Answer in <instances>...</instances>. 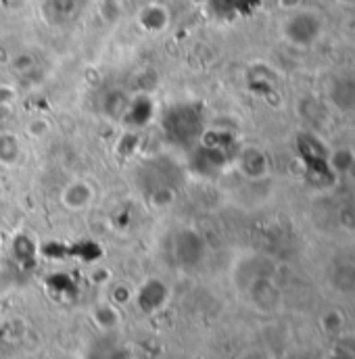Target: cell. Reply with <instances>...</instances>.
Instances as JSON below:
<instances>
[{
  "mask_svg": "<svg viewBox=\"0 0 355 359\" xmlns=\"http://www.w3.org/2000/svg\"><path fill=\"white\" fill-rule=\"evenodd\" d=\"M163 130L174 144L190 147L201 136V117L192 104H176L166 111Z\"/></svg>",
  "mask_w": 355,
  "mask_h": 359,
  "instance_id": "cell-1",
  "label": "cell"
},
{
  "mask_svg": "<svg viewBox=\"0 0 355 359\" xmlns=\"http://www.w3.org/2000/svg\"><path fill=\"white\" fill-rule=\"evenodd\" d=\"M59 201L67 211H84L94 203V188H92L88 180H72V182H67L63 186Z\"/></svg>",
  "mask_w": 355,
  "mask_h": 359,
  "instance_id": "cell-2",
  "label": "cell"
},
{
  "mask_svg": "<svg viewBox=\"0 0 355 359\" xmlns=\"http://www.w3.org/2000/svg\"><path fill=\"white\" fill-rule=\"evenodd\" d=\"M23 159V144L17 134L4 130L0 132V165L15 168Z\"/></svg>",
  "mask_w": 355,
  "mask_h": 359,
  "instance_id": "cell-3",
  "label": "cell"
}]
</instances>
